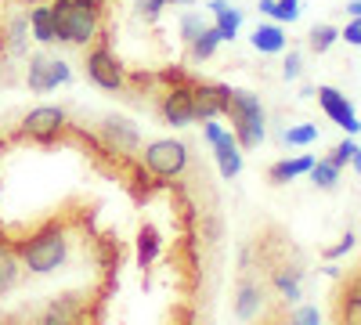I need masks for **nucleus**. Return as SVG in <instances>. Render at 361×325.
<instances>
[{"instance_id": "nucleus-1", "label": "nucleus", "mask_w": 361, "mask_h": 325, "mask_svg": "<svg viewBox=\"0 0 361 325\" xmlns=\"http://www.w3.org/2000/svg\"><path fill=\"white\" fill-rule=\"evenodd\" d=\"M51 15L58 44L87 47L102 37V0H51Z\"/></svg>"}, {"instance_id": "nucleus-2", "label": "nucleus", "mask_w": 361, "mask_h": 325, "mask_svg": "<svg viewBox=\"0 0 361 325\" xmlns=\"http://www.w3.org/2000/svg\"><path fill=\"white\" fill-rule=\"evenodd\" d=\"M15 253H18L25 271L51 275V271L62 268L66 257H69V235H66V228L58 221H47L33 235H25L22 243H15Z\"/></svg>"}, {"instance_id": "nucleus-3", "label": "nucleus", "mask_w": 361, "mask_h": 325, "mask_svg": "<svg viewBox=\"0 0 361 325\" xmlns=\"http://www.w3.org/2000/svg\"><path fill=\"white\" fill-rule=\"evenodd\" d=\"M228 116H231V134L238 137L243 149H257L264 141V105L253 91L228 87Z\"/></svg>"}, {"instance_id": "nucleus-4", "label": "nucleus", "mask_w": 361, "mask_h": 325, "mask_svg": "<svg viewBox=\"0 0 361 325\" xmlns=\"http://www.w3.org/2000/svg\"><path fill=\"white\" fill-rule=\"evenodd\" d=\"M141 163L148 173L163 177V181H170V177H180L188 170V145L177 141V137H159V141H148L145 152H141Z\"/></svg>"}, {"instance_id": "nucleus-5", "label": "nucleus", "mask_w": 361, "mask_h": 325, "mask_svg": "<svg viewBox=\"0 0 361 325\" xmlns=\"http://www.w3.org/2000/svg\"><path fill=\"white\" fill-rule=\"evenodd\" d=\"M87 80L102 87V91H123L127 87V73H123V62L116 58V51L109 47V40H94V47H90L87 54Z\"/></svg>"}, {"instance_id": "nucleus-6", "label": "nucleus", "mask_w": 361, "mask_h": 325, "mask_svg": "<svg viewBox=\"0 0 361 325\" xmlns=\"http://www.w3.org/2000/svg\"><path fill=\"white\" fill-rule=\"evenodd\" d=\"M159 116L166 127L195 123V87L192 83H170L159 98Z\"/></svg>"}, {"instance_id": "nucleus-7", "label": "nucleus", "mask_w": 361, "mask_h": 325, "mask_svg": "<svg viewBox=\"0 0 361 325\" xmlns=\"http://www.w3.org/2000/svg\"><path fill=\"white\" fill-rule=\"evenodd\" d=\"M102 141L116 156H137L141 152V130L127 116H105L102 120Z\"/></svg>"}, {"instance_id": "nucleus-8", "label": "nucleus", "mask_w": 361, "mask_h": 325, "mask_svg": "<svg viewBox=\"0 0 361 325\" xmlns=\"http://www.w3.org/2000/svg\"><path fill=\"white\" fill-rule=\"evenodd\" d=\"M66 127H69L66 109H58V105H40V109H33V112L22 120V134L33 137V141H44V145L54 141Z\"/></svg>"}, {"instance_id": "nucleus-9", "label": "nucleus", "mask_w": 361, "mask_h": 325, "mask_svg": "<svg viewBox=\"0 0 361 325\" xmlns=\"http://www.w3.org/2000/svg\"><path fill=\"white\" fill-rule=\"evenodd\" d=\"M83 293H62L40 311L37 325H83Z\"/></svg>"}, {"instance_id": "nucleus-10", "label": "nucleus", "mask_w": 361, "mask_h": 325, "mask_svg": "<svg viewBox=\"0 0 361 325\" xmlns=\"http://www.w3.org/2000/svg\"><path fill=\"white\" fill-rule=\"evenodd\" d=\"M318 105L325 109V116L329 120H336L347 134H357L361 130V123H357V116H354V105L336 91V87H318Z\"/></svg>"}, {"instance_id": "nucleus-11", "label": "nucleus", "mask_w": 361, "mask_h": 325, "mask_svg": "<svg viewBox=\"0 0 361 325\" xmlns=\"http://www.w3.org/2000/svg\"><path fill=\"white\" fill-rule=\"evenodd\" d=\"M228 112V87L224 83H195V120H217Z\"/></svg>"}, {"instance_id": "nucleus-12", "label": "nucleus", "mask_w": 361, "mask_h": 325, "mask_svg": "<svg viewBox=\"0 0 361 325\" xmlns=\"http://www.w3.org/2000/svg\"><path fill=\"white\" fill-rule=\"evenodd\" d=\"M214 152H217V166H221V173L228 177V181H231V177H238V173H243V145H238V137L235 134H221V141L214 145Z\"/></svg>"}, {"instance_id": "nucleus-13", "label": "nucleus", "mask_w": 361, "mask_h": 325, "mask_svg": "<svg viewBox=\"0 0 361 325\" xmlns=\"http://www.w3.org/2000/svg\"><path fill=\"white\" fill-rule=\"evenodd\" d=\"M336 314L340 325H361V275H354L336 297Z\"/></svg>"}, {"instance_id": "nucleus-14", "label": "nucleus", "mask_w": 361, "mask_h": 325, "mask_svg": "<svg viewBox=\"0 0 361 325\" xmlns=\"http://www.w3.org/2000/svg\"><path fill=\"white\" fill-rule=\"evenodd\" d=\"M260 304H264V289L246 278L243 286H238V297H235V318L238 321H253L260 314Z\"/></svg>"}, {"instance_id": "nucleus-15", "label": "nucleus", "mask_w": 361, "mask_h": 325, "mask_svg": "<svg viewBox=\"0 0 361 325\" xmlns=\"http://www.w3.org/2000/svg\"><path fill=\"white\" fill-rule=\"evenodd\" d=\"M209 11L217 15V33H221V40H235V37H238V25H243V11L231 8L228 0H209Z\"/></svg>"}, {"instance_id": "nucleus-16", "label": "nucleus", "mask_w": 361, "mask_h": 325, "mask_svg": "<svg viewBox=\"0 0 361 325\" xmlns=\"http://www.w3.org/2000/svg\"><path fill=\"white\" fill-rule=\"evenodd\" d=\"M318 159L314 156H296V159H282V163H275L267 170V177H271V185H286V181H293V177H300V173H311V166H314Z\"/></svg>"}, {"instance_id": "nucleus-17", "label": "nucleus", "mask_w": 361, "mask_h": 325, "mask_svg": "<svg viewBox=\"0 0 361 325\" xmlns=\"http://www.w3.org/2000/svg\"><path fill=\"white\" fill-rule=\"evenodd\" d=\"M29 18V29H33V40L37 44H58V37H54V15H51V4H40V8H33L25 15Z\"/></svg>"}, {"instance_id": "nucleus-18", "label": "nucleus", "mask_w": 361, "mask_h": 325, "mask_svg": "<svg viewBox=\"0 0 361 325\" xmlns=\"http://www.w3.org/2000/svg\"><path fill=\"white\" fill-rule=\"evenodd\" d=\"M25 83H29V91H37V94L54 91V87H51V58H47V54H29Z\"/></svg>"}, {"instance_id": "nucleus-19", "label": "nucleus", "mask_w": 361, "mask_h": 325, "mask_svg": "<svg viewBox=\"0 0 361 325\" xmlns=\"http://www.w3.org/2000/svg\"><path fill=\"white\" fill-rule=\"evenodd\" d=\"M18 275H22V260H18L15 246H4V243H0V297L18 286Z\"/></svg>"}, {"instance_id": "nucleus-20", "label": "nucleus", "mask_w": 361, "mask_h": 325, "mask_svg": "<svg viewBox=\"0 0 361 325\" xmlns=\"http://www.w3.org/2000/svg\"><path fill=\"white\" fill-rule=\"evenodd\" d=\"M159 250H163L159 231L152 224H141V231H137V264L141 268H152V260L159 257Z\"/></svg>"}, {"instance_id": "nucleus-21", "label": "nucleus", "mask_w": 361, "mask_h": 325, "mask_svg": "<svg viewBox=\"0 0 361 325\" xmlns=\"http://www.w3.org/2000/svg\"><path fill=\"white\" fill-rule=\"evenodd\" d=\"M253 47L264 51V54H279V51H286V33L279 25H257L253 29Z\"/></svg>"}, {"instance_id": "nucleus-22", "label": "nucleus", "mask_w": 361, "mask_h": 325, "mask_svg": "<svg viewBox=\"0 0 361 325\" xmlns=\"http://www.w3.org/2000/svg\"><path fill=\"white\" fill-rule=\"evenodd\" d=\"M221 44H224V40H221V33H217V25H206L202 33L188 44V51H192L195 62H206V58H214V51H217Z\"/></svg>"}, {"instance_id": "nucleus-23", "label": "nucleus", "mask_w": 361, "mask_h": 325, "mask_svg": "<svg viewBox=\"0 0 361 325\" xmlns=\"http://www.w3.org/2000/svg\"><path fill=\"white\" fill-rule=\"evenodd\" d=\"M311 185H318V188H325V192H333V188L340 185V166L329 163V159L314 163V166H311Z\"/></svg>"}, {"instance_id": "nucleus-24", "label": "nucleus", "mask_w": 361, "mask_h": 325, "mask_svg": "<svg viewBox=\"0 0 361 325\" xmlns=\"http://www.w3.org/2000/svg\"><path fill=\"white\" fill-rule=\"evenodd\" d=\"M300 275H304V271H296V268H279L275 271V286H279V293L289 304L300 300Z\"/></svg>"}, {"instance_id": "nucleus-25", "label": "nucleus", "mask_w": 361, "mask_h": 325, "mask_svg": "<svg viewBox=\"0 0 361 325\" xmlns=\"http://www.w3.org/2000/svg\"><path fill=\"white\" fill-rule=\"evenodd\" d=\"M336 40H340V29H336V25H314V29H311V37H307L311 51H318V54H325Z\"/></svg>"}, {"instance_id": "nucleus-26", "label": "nucleus", "mask_w": 361, "mask_h": 325, "mask_svg": "<svg viewBox=\"0 0 361 325\" xmlns=\"http://www.w3.org/2000/svg\"><path fill=\"white\" fill-rule=\"evenodd\" d=\"M282 141H286V145H311V141H318V127H314V123L289 127V130L282 134Z\"/></svg>"}, {"instance_id": "nucleus-27", "label": "nucleus", "mask_w": 361, "mask_h": 325, "mask_svg": "<svg viewBox=\"0 0 361 325\" xmlns=\"http://www.w3.org/2000/svg\"><path fill=\"white\" fill-rule=\"evenodd\" d=\"M202 15H195V11H188L185 18H180V40H185V44H192L199 33H202Z\"/></svg>"}, {"instance_id": "nucleus-28", "label": "nucleus", "mask_w": 361, "mask_h": 325, "mask_svg": "<svg viewBox=\"0 0 361 325\" xmlns=\"http://www.w3.org/2000/svg\"><path fill=\"white\" fill-rule=\"evenodd\" d=\"M271 18H279V22H296V18H300V4H296V0H275Z\"/></svg>"}, {"instance_id": "nucleus-29", "label": "nucleus", "mask_w": 361, "mask_h": 325, "mask_svg": "<svg viewBox=\"0 0 361 325\" xmlns=\"http://www.w3.org/2000/svg\"><path fill=\"white\" fill-rule=\"evenodd\" d=\"M25 25H29V18H15L11 22V40H8V51L11 54H22L25 51Z\"/></svg>"}, {"instance_id": "nucleus-30", "label": "nucleus", "mask_w": 361, "mask_h": 325, "mask_svg": "<svg viewBox=\"0 0 361 325\" xmlns=\"http://www.w3.org/2000/svg\"><path fill=\"white\" fill-rule=\"evenodd\" d=\"M170 4H188V0H137V11L145 18H159V11L170 8Z\"/></svg>"}, {"instance_id": "nucleus-31", "label": "nucleus", "mask_w": 361, "mask_h": 325, "mask_svg": "<svg viewBox=\"0 0 361 325\" xmlns=\"http://www.w3.org/2000/svg\"><path fill=\"white\" fill-rule=\"evenodd\" d=\"M354 152H357V145H354V141H340L336 149H333V159H329V163H336V166L343 170V166L354 159Z\"/></svg>"}, {"instance_id": "nucleus-32", "label": "nucleus", "mask_w": 361, "mask_h": 325, "mask_svg": "<svg viewBox=\"0 0 361 325\" xmlns=\"http://www.w3.org/2000/svg\"><path fill=\"white\" fill-rule=\"evenodd\" d=\"M69 80H73V69H69L66 62H58V58H51V87L69 83Z\"/></svg>"}, {"instance_id": "nucleus-33", "label": "nucleus", "mask_w": 361, "mask_h": 325, "mask_svg": "<svg viewBox=\"0 0 361 325\" xmlns=\"http://www.w3.org/2000/svg\"><path fill=\"white\" fill-rule=\"evenodd\" d=\"M293 325H322L318 307H300V311H293Z\"/></svg>"}, {"instance_id": "nucleus-34", "label": "nucleus", "mask_w": 361, "mask_h": 325, "mask_svg": "<svg viewBox=\"0 0 361 325\" xmlns=\"http://www.w3.org/2000/svg\"><path fill=\"white\" fill-rule=\"evenodd\" d=\"M300 66H304V62H300V54H296V51H289V58H286V66H282V76H286V80H296L300 73H304V69H300Z\"/></svg>"}, {"instance_id": "nucleus-35", "label": "nucleus", "mask_w": 361, "mask_h": 325, "mask_svg": "<svg viewBox=\"0 0 361 325\" xmlns=\"http://www.w3.org/2000/svg\"><path fill=\"white\" fill-rule=\"evenodd\" d=\"M347 44H354V47H361V18H354V22H347V29L340 33Z\"/></svg>"}, {"instance_id": "nucleus-36", "label": "nucleus", "mask_w": 361, "mask_h": 325, "mask_svg": "<svg viewBox=\"0 0 361 325\" xmlns=\"http://www.w3.org/2000/svg\"><path fill=\"white\" fill-rule=\"evenodd\" d=\"M202 134H206V141H209V145H217V141H221V134H224V127H221L217 120H206V123H202Z\"/></svg>"}, {"instance_id": "nucleus-37", "label": "nucleus", "mask_w": 361, "mask_h": 325, "mask_svg": "<svg viewBox=\"0 0 361 325\" xmlns=\"http://www.w3.org/2000/svg\"><path fill=\"white\" fill-rule=\"evenodd\" d=\"M350 250H354V235L347 231L343 239H340V246H333V250H329L325 257H333V260H336V257H343V253H350Z\"/></svg>"}, {"instance_id": "nucleus-38", "label": "nucleus", "mask_w": 361, "mask_h": 325, "mask_svg": "<svg viewBox=\"0 0 361 325\" xmlns=\"http://www.w3.org/2000/svg\"><path fill=\"white\" fill-rule=\"evenodd\" d=\"M347 11H350L354 18H361V0H350V4H347Z\"/></svg>"}, {"instance_id": "nucleus-39", "label": "nucleus", "mask_w": 361, "mask_h": 325, "mask_svg": "<svg viewBox=\"0 0 361 325\" xmlns=\"http://www.w3.org/2000/svg\"><path fill=\"white\" fill-rule=\"evenodd\" d=\"M350 163H354V170H357V173H361V149H357V152H354V159H350Z\"/></svg>"}, {"instance_id": "nucleus-40", "label": "nucleus", "mask_w": 361, "mask_h": 325, "mask_svg": "<svg viewBox=\"0 0 361 325\" xmlns=\"http://www.w3.org/2000/svg\"><path fill=\"white\" fill-rule=\"evenodd\" d=\"M0 149H4V137H0Z\"/></svg>"}, {"instance_id": "nucleus-41", "label": "nucleus", "mask_w": 361, "mask_h": 325, "mask_svg": "<svg viewBox=\"0 0 361 325\" xmlns=\"http://www.w3.org/2000/svg\"><path fill=\"white\" fill-rule=\"evenodd\" d=\"M0 51H4V40H0Z\"/></svg>"}]
</instances>
